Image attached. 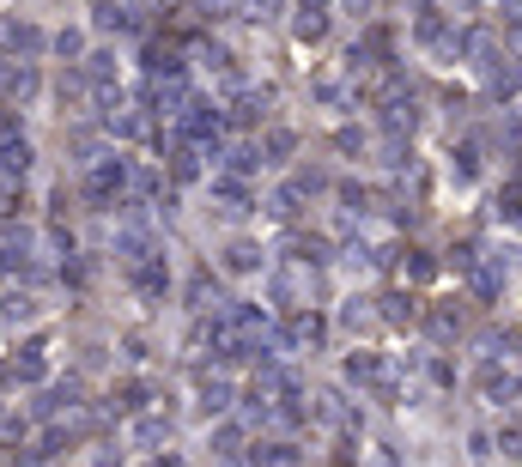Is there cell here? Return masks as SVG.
I'll list each match as a JSON object with an SVG mask.
<instances>
[{"instance_id": "cell-1", "label": "cell", "mask_w": 522, "mask_h": 467, "mask_svg": "<svg viewBox=\"0 0 522 467\" xmlns=\"http://www.w3.org/2000/svg\"><path fill=\"white\" fill-rule=\"evenodd\" d=\"M121 188H128V158H98V170L85 176V195H92L98 206L121 201Z\"/></svg>"}, {"instance_id": "cell-2", "label": "cell", "mask_w": 522, "mask_h": 467, "mask_svg": "<svg viewBox=\"0 0 522 467\" xmlns=\"http://www.w3.org/2000/svg\"><path fill=\"white\" fill-rule=\"evenodd\" d=\"M152 110H159V116H182V110H188V85H182L177 73H159V80H152Z\"/></svg>"}, {"instance_id": "cell-3", "label": "cell", "mask_w": 522, "mask_h": 467, "mask_svg": "<svg viewBox=\"0 0 522 467\" xmlns=\"http://www.w3.org/2000/svg\"><path fill=\"white\" fill-rule=\"evenodd\" d=\"M24 170H31V146H24V134H6L0 140V183H19Z\"/></svg>"}, {"instance_id": "cell-4", "label": "cell", "mask_w": 522, "mask_h": 467, "mask_svg": "<svg viewBox=\"0 0 522 467\" xmlns=\"http://www.w3.org/2000/svg\"><path fill=\"white\" fill-rule=\"evenodd\" d=\"M116 255L121 262H146V255H152V231H146V224H121L116 231Z\"/></svg>"}, {"instance_id": "cell-5", "label": "cell", "mask_w": 522, "mask_h": 467, "mask_svg": "<svg viewBox=\"0 0 522 467\" xmlns=\"http://www.w3.org/2000/svg\"><path fill=\"white\" fill-rule=\"evenodd\" d=\"M128 437H134V443H140V449H159L164 437H170V419H164V413H140Z\"/></svg>"}, {"instance_id": "cell-6", "label": "cell", "mask_w": 522, "mask_h": 467, "mask_svg": "<svg viewBox=\"0 0 522 467\" xmlns=\"http://www.w3.org/2000/svg\"><path fill=\"white\" fill-rule=\"evenodd\" d=\"M195 116H182V128H188V140H207V134H219V110L213 103H188Z\"/></svg>"}, {"instance_id": "cell-7", "label": "cell", "mask_w": 522, "mask_h": 467, "mask_svg": "<svg viewBox=\"0 0 522 467\" xmlns=\"http://www.w3.org/2000/svg\"><path fill=\"white\" fill-rule=\"evenodd\" d=\"M134 285H140L146 298H159L164 285H170V273H164V262H152V255H146V262H134Z\"/></svg>"}, {"instance_id": "cell-8", "label": "cell", "mask_w": 522, "mask_h": 467, "mask_svg": "<svg viewBox=\"0 0 522 467\" xmlns=\"http://www.w3.org/2000/svg\"><path fill=\"white\" fill-rule=\"evenodd\" d=\"M225 406H231V383H225V376H207L201 383V413L213 419V413H225Z\"/></svg>"}, {"instance_id": "cell-9", "label": "cell", "mask_w": 522, "mask_h": 467, "mask_svg": "<svg viewBox=\"0 0 522 467\" xmlns=\"http://www.w3.org/2000/svg\"><path fill=\"white\" fill-rule=\"evenodd\" d=\"M298 298H304V273H298V267L274 273V304H298Z\"/></svg>"}, {"instance_id": "cell-10", "label": "cell", "mask_w": 522, "mask_h": 467, "mask_svg": "<svg viewBox=\"0 0 522 467\" xmlns=\"http://www.w3.org/2000/svg\"><path fill=\"white\" fill-rule=\"evenodd\" d=\"M225 267H231V273H256V267H261V249H256V243H231V249H225Z\"/></svg>"}, {"instance_id": "cell-11", "label": "cell", "mask_w": 522, "mask_h": 467, "mask_svg": "<svg viewBox=\"0 0 522 467\" xmlns=\"http://www.w3.org/2000/svg\"><path fill=\"white\" fill-rule=\"evenodd\" d=\"M256 467H298V449H292V443H261Z\"/></svg>"}, {"instance_id": "cell-12", "label": "cell", "mask_w": 522, "mask_h": 467, "mask_svg": "<svg viewBox=\"0 0 522 467\" xmlns=\"http://www.w3.org/2000/svg\"><path fill=\"white\" fill-rule=\"evenodd\" d=\"M346 376H353V383H382V365L371 352H353V358H346Z\"/></svg>"}, {"instance_id": "cell-13", "label": "cell", "mask_w": 522, "mask_h": 467, "mask_svg": "<svg viewBox=\"0 0 522 467\" xmlns=\"http://www.w3.org/2000/svg\"><path fill=\"white\" fill-rule=\"evenodd\" d=\"M6 43H13L19 55H37V49H43V43H49V37H43L37 24H13V31H6Z\"/></svg>"}, {"instance_id": "cell-14", "label": "cell", "mask_w": 522, "mask_h": 467, "mask_svg": "<svg viewBox=\"0 0 522 467\" xmlns=\"http://www.w3.org/2000/svg\"><path fill=\"white\" fill-rule=\"evenodd\" d=\"M213 195H219V201H225V213H243V201H249V195H243V183H237V176H213Z\"/></svg>"}, {"instance_id": "cell-15", "label": "cell", "mask_w": 522, "mask_h": 467, "mask_svg": "<svg viewBox=\"0 0 522 467\" xmlns=\"http://www.w3.org/2000/svg\"><path fill=\"white\" fill-rule=\"evenodd\" d=\"M170 176H177V183H195V176H201V152H195V146H182L177 158H170Z\"/></svg>"}, {"instance_id": "cell-16", "label": "cell", "mask_w": 522, "mask_h": 467, "mask_svg": "<svg viewBox=\"0 0 522 467\" xmlns=\"http://www.w3.org/2000/svg\"><path fill=\"white\" fill-rule=\"evenodd\" d=\"M6 376H19V383H43V352L31 346L24 358H13V370H6Z\"/></svg>"}, {"instance_id": "cell-17", "label": "cell", "mask_w": 522, "mask_h": 467, "mask_svg": "<svg viewBox=\"0 0 522 467\" xmlns=\"http://www.w3.org/2000/svg\"><path fill=\"white\" fill-rule=\"evenodd\" d=\"M103 122H110V134H121V140H134V134H140V116H128V110H103Z\"/></svg>"}, {"instance_id": "cell-18", "label": "cell", "mask_w": 522, "mask_h": 467, "mask_svg": "<svg viewBox=\"0 0 522 467\" xmlns=\"http://www.w3.org/2000/svg\"><path fill=\"white\" fill-rule=\"evenodd\" d=\"M6 91H13V98H37V73H31V67H13V73H6Z\"/></svg>"}, {"instance_id": "cell-19", "label": "cell", "mask_w": 522, "mask_h": 467, "mask_svg": "<svg viewBox=\"0 0 522 467\" xmlns=\"http://www.w3.org/2000/svg\"><path fill=\"white\" fill-rule=\"evenodd\" d=\"M346 328L359 334V328H377V310H371V298H353L346 304Z\"/></svg>"}, {"instance_id": "cell-20", "label": "cell", "mask_w": 522, "mask_h": 467, "mask_svg": "<svg viewBox=\"0 0 522 467\" xmlns=\"http://www.w3.org/2000/svg\"><path fill=\"white\" fill-rule=\"evenodd\" d=\"M49 49H55L61 62H73V55L85 49V37H80V31H55V37H49Z\"/></svg>"}, {"instance_id": "cell-21", "label": "cell", "mask_w": 522, "mask_h": 467, "mask_svg": "<svg viewBox=\"0 0 522 467\" xmlns=\"http://www.w3.org/2000/svg\"><path fill=\"white\" fill-rule=\"evenodd\" d=\"M92 19H98V31H128V24H134L128 13H121V6H110V0H103V6L92 13Z\"/></svg>"}, {"instance_id": "cell-22", "label": "cell", "mask_w": 522, "mask_h": 467, "mask_svg": "<svg viewBox=\"0 0 522 467\" xmlns=\"http://www.w3.org/2000/svg\"><path fill=\"white\" fill-rule=\"evenodd\" d=\"M256 146H231V152H225V170H237V176H243V170H256Z\"/></svg>"}, {"instance_id": "cell-23", "label": "cell", "mask_w": 522, "mask_h": 467, "mask_svg": "<svg viewBox=\"0 0 522 467\" xmlns=\"http://www.w3.org/2000/svg\"><path fill=\"white\" fill-rule=\"evenodd\" d=\"M322 31H328V19H322L316 6H310V13H304V19H298V37H304V43H316Z\"/></svg>"}, {"instance_id": "cell-24", "label": "cell", "mask_w": 522, "mask_h": 467, "mask_svg": "<svg viewBox=\"0 0 522 467\" xmlns=\"http://www.w3.org/2000/svg\"><path fill=\"white\" fill-rule=\"evenodd\" d=\"M292 134H285V128H274V134H267V146H261V152H267V158H285V152H292Z\"/></svg>"}, {"instance_id": "cell-25", "label": "cell", "mask_w": 522, "mask_h": 467, "mask_svg": "<svg viewBox=\"0 0 522 467\" xmlns=\"http://www.w3.org/2000/svg\"><path fill=\"white\" fill-rule=\"evenodd\" d=\"M85 73H92V85H110V73H116V55H92V67H85Z\"/></svg>"}, {"instance_id": "cell-26", "label": "cell", "mask_w": 522, "mask_h": 467, "mask_svg": "<svg viewBox=\"0 0 522 467\" xmlns=\"http://www.w3.org/2000/svg\"><path fill=\"white\" fill-rule=\"evenodd\" d=\"M213 455H237V425H219V437H213Z\"/></svg>"}, {"instance_id": "cell-27", "label": "cell", "mask_w": 522, "mask_h": 467, "mask_svg": "<svg viewBox=\"0 0 522 467\" xmlns=\"http://www.w3.org/2000/svg\"><path fill=\"white\" fill-rule=\"evenodd\" d=\"M382 304H389V310H382L389 322H413V304H407V298H382Z\"/></svg>"}, {"instance_id": "cell-28", "label": "cell", "mask_w": 522, "mask_h": 467, "mask_svg": "<svg viewBox=\"0 0 522 467\" xmlns=\"http://www.w3.org/2000/svg\"><path fill=\"white\" fill-rule=\"evenodd\" d=\"M98 467H121V455H110V449H103V455H98Z\"/></svg>"}, {"instance_id": "cell-29", "label": "cell", "mask_w": 522, "mask_h": 467, "mask_svg": "<svg viewBox=\"0 0 522 467\" xmlns=\"http://www.w3.org/2000/svg\"><path fill=\"white\" fill-rule=\"evenodd\" d=\"M6 73H13V67H6V62H0V85H6Z\"/></svg>"}, {"instance_id": "cell-30", "label": "cell", "mask_w": 522, "mask_h": 467, "mask_svg": "<svg viewBox=\"0 0 522 467\" xmlns=\"http://www.w3.org/2000/svg\"><path fill=\"white\" fill-rule=\"evenodd\" d=\"M462 6H474V0H462Z\"/></svg>"}]
</instances>
